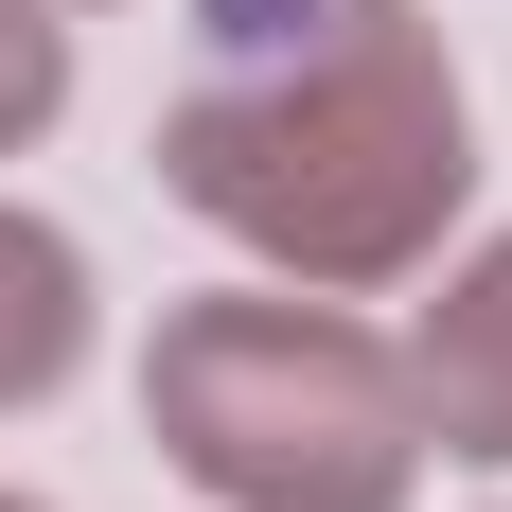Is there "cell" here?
Here are the masks:
<instances>
[{
  "instance_id": "277c9868",
  "label": "cell",
  "mask_w": 512,
  "mask_h": 512,
  "mask_svg": "<svg viewBox=\"0 0 512 512\" xmlns=\"http://www.w3.org/2000/svg\"><path fill=\"white\" fill-rule=\"evenodd\" d=\"M89 354V248L36 230V212H0V407H53Z\"/></svg>"
},
{
  "instance_id": "5b68a950",
  "label": "cell",
  "mask_w": 512,
  "mask_h": 512,
  "mask_svg": "<svg viewBox=\"0 0 512 512\" xmlns=\"http://www.w3.org/2000/svg\"><path fill=\"white\" fill-rule=\"evenodd\" d=\"M53 106H71V36H53V0H0V142H36Z\"/></svg>"
},
{
  "instance_id": "7a4b0ae2",
  "label": "cell",
  "mask_w": 512,
  "mask_h": 512,
  "mask_svg": "<svg viewBox=\"0 0 512 512\" xmlns=\"http://www.w3.org/2000/svg\"><path fill=\"white\" fill-rule=\"evenodd\" d=\"M142 424L230 512H407V477H424L407 354L301 283L283 301H177L142 354Z\"/></svg>"
},
{
  "instance_id": "3957f363",
  "label": "cell",
  "mask_w": 512,
  "mask_h": 512,
  "mask_svg": "<svg viewBox=\"0 0 512 512\" xmlns=\"http://www.w3.org/2000/svg\"><path fill=\"white\" fill-rule=\"evenodd\" d=\"M407 407H424V442H442V460H512V230L442 283V301H424Z\"/></svg>"
},
{
  "instance_id": "6da1fadb",
  "label": "cell",
  "mask_w": 512,
  "mask_h": 512,
  "mask_svg": "<svg viewBox=\"0 0 512 512\" xmlns=\"http://www.w3.org/2000/svg\"><path fill=\"white\" fill-rule=\"evenodd\" d=\"M159 195L265 248L283 283H407L477 195V106L424 0H195Z\"/></svg>"
},
{
  "instance_id": "8992f818",
  "label": "cell",
  "mask_w": 512,
  "mask_h": 512,
  "mask_svg": "<svg viewBox=\"0 0 512 512\" xmlns=\"http://www.w3.org/2000/svg\"><path fill=\"white\" fill-rule=\"evenodd\" d=\"M0 512H36V495H0Z\"/></svg>"
}]
</instances>
